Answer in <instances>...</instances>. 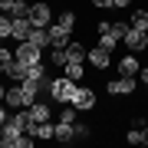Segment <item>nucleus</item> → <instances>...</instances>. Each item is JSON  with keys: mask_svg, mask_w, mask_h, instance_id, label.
<instances>
[{"mask_svg": "<svg viewBox=\"0 0 148 148\" xmlns=\"http://www.w3.org/2000/svg\"><path fill=\"white\" fill-rule=\"evenodd\" d=\"M30 23L33 27H49L53 23V10H49V3H30Z\"/></svg>", "mask_w": 148, "mask_h": 148, "instance_id": "4", "label": "nucleus"}, {"mask_svg": "<svg viewBox=\"0 0 148 148\" xmlns=\"http://www.w3.org/2000/svg\"><path fill=\"white\" fill-rule=\"evenodd\" d=\"M122 7H132V0H115V3H112V10H122Z\"/></svg>", "mask_w": 148, "mask_h": 148, "instance_id": "29", "label": "nucleus"}, {"mask_svg": "<svg viewBox=\"0 0 148 148\" xmlns=\"http://www.w3.org/2000/svg\"><path fill=\"white\" fill-rule=\"evenodd\" d=\"M106 89H109V95H128V92H135V76H119Z\"/></svg>", "mask_w": 148, "mask_h": 148, "instance_id": "10", "label": "nucleus"}, {"mask_svg": "<svg viewBox=\"0 0 148 148\" xmlns=\"http://www.w3.org/2000/svg\"><path fill=\"white\" fill-rule=\"evenodd\" d=\"M30 79H46V66H43V63H33L30 66Z\"/></svg>", "mask_w": 148, "mask_h": 148, "instance_id": "24", "label": "nucleus"}, {"mask_svg": "<svg viewBox=\"0 0 148 148\" xmlns=\"http://www.w3.org/2000/svg\"><path fill=\"white\" fill-rule=\"evenodd\" d=\"M112 33H115L119 40H125V33H128V23H122V20H119V23H112Z\"/></svg>", "mask_w": 148, "mask_h": 148, "instance_id": "26", "label": "nucleus"}, {"mask_svg": "<svg viewBox=\"0 0 148 148\" xmlns=\"http://www.w3.org/2000/svg\"><path fill=\"white\" fill-rule=\"evenodd\" d=\"M30 43H36L40 49L49 46V30H46V27H33V30H30Z\"/></svg>", "mask_w": 148, "mask_h": 148, "instance_id": "15", "label": "nucleus"}, {"mask_svg": "<svg viewBox=\"0 0 148 148\" xmlns=\"http://www.w3.org/2000/svg\"><path fill=\"white\" fill-rule=\"evenodd\" d=\"M125 142H128V145H142V128H138V125H132V128L125 132Z\"/></svg>", "mask_w": 148, "mask_h": 148, "instance_id": "23", "label": "nucleus"}, {"mask_svg": "<svg viewBox=\"0 0 148 148\" xmlns=\"http://www.w3.org/2000/svg\"><path fill=\"white\" fill-rule=\"evenodd\" d=\"M53 138H56V142H63V145L76 142V132H73V122H56V132H53Z\"/></svg>", "mask_w": 148, "mask_h": 148, "instance_id": "12", "label": "nucleus"}, {"mask_svg": "<svg viewBox=\"0 0 148 148\" xmlns=\"http://www.w3.org/2000/svg\"><path fill=\"white\" fill-rule=\"evenodd\" d=\"M138 69H142V63H138L135 53H128V56L119 59V76H138Z\"/></svg>", "mask_w": 148, "mask_h": 148, "instance_id": "11", "label": "nucleus"}, {"mask_svg": "<svg viewBox=\"0 0 148 148\" xmlns=\"http://www.w3.org/2000/svg\"><path fill=\"white\" fill-rule=\"evenodd\" d=\"M13 40V16L10 13H0V43Z\"/></svg>", "mask_w": 148, "mask_h": 148, "instance_id": "16", "label": "nucleus"}, {"mask_svg": "<svg viewBox=\"0 0 148 148\" xmlns=\"http://www.w3.org/2000/svg\"><path fill=\"white\" fill-rule=\"evenodd\" d=\"M115 43H119V36H115L112 30H109V33H99V46H102V49H109V53H112V49H115Z\"/></svg>", "mask_w": 148, "mask_h": 148, "instance_id": "19", "label": "nucleus"}, {"mask_svg": "<svg viewBox=\"0 0 148 148\" xmlns=\"http://www.w3.org/2000/svg\"><path fill=\"white\" fill-rule=\"evenodd\" d=\"M73 132H76V142H82V138H89V135H92V128H89V125H82V122H73Z\"/></svg>", "mask_w": 148, "mask_h": 148, "instance_id": "22", "label": "nucleus"}, {"mask_svg": "<svg viewBox=\"0 0 148 148\" xmlns=\"http://www.w3.org/2000/svg\"><path fill=\"white\" fill-rule=\"evenodd\" d=\"M76 89H79V82H73L69 76H63V79H53V82H49V95H53V102H59V106L73 102Z\"/></svg>", "mask_w": 148, "mask_h": 148, "instance_id": "1", "label": "nucleus"}, {"mask_svg": "<svg viewBox=\"0 0 148 148\" xmlns=\"http://www.w3.org/2000/svg\"><path fill=\"white\" fill-rule=\"evenodd\" d=\"M86 59L92 63V69H109V66H112V53H109V49H102L99 43L89 49V56H86Z\"/></svg>", "mask_w": 148, "mask_h": 148, "instance_id": "7", "label": "nucleus"}, {"mask_svg": "<svg viewBox=\"0 0 148 148\" xmlns=\"http://www.w3.org/2000/svg\"><path fill=\"white\" fill-rule=\"evenodd\" d=\"M73 106H76V112H92V109H95V89L79 86L76 95H73Z\"/></svg>", "mask_w": 148, "mask_h": 148, "instance_id": "3", "label": "nucleus"}, {"mask_svg": "<svg viewBox=\"0 0 148 148\" xmlns=\"http://www.w3.org/2000/svg\"><path fill=\"white\" fill-rule=\"evenodd\" d=\"M56 23H59V27H66L69 33H73V27H76V13H73V10H63V13H59V20H56Z\"/></svg>", "mask_w": 148, "mask_h": 148, "instance_id": "21", "label": "nucleus"}, {"mask_svg": "<svg viewBox=\"0 0 148 148\" xmlns=\"http://www.w3.org/2000/svg\"><path fill=\"white\" fill-rule=\"evenodd\" d=\"M66 63H69V59H66V49H56V46H53V53H49V66L66 69Z\"/></svg>", "mask_w": 148, "mask_h": 148, "instance_id": "20", "label": "nucleus"}, {"mask_svg": "<svg viewBox=\"0 0 148 148\" xmlns=\"http://www.w3.org/2000/svg\"><path fill=\"white\" fill-rule=\"evenodd\" d=\"M66 76L73 82H82V76H86V66L82 63H66Z\"/></svg>", "mask_w": 148, "mask_h": 148, "instance_id": "18", "label": "nucleus"}, {"mask_svg": "<svg viewBox=\"0 0 148 148\" xmlns=\"http://www.w3.org/2000/svg\"><path fill=\"white\" fill-rule=\"evenodd\" d=\"M3 76H7V79H13V82H23V79H27V76H30V66H27V63H20V59L13 56L10 63H7Z\"/></svg>", "mask_w": 148, "mask_h": 148, "instance_id": "9", "label": "nucleus"}, {"mask_svg": "<svg viewBox=\"0 0 148 148\" xmlns=\"http://www.w3.org/2000/svg\"><path fill=\"white\" fill-rule=\"evenodd\" d=\"M49 46H56V49H66L69 46V43H73V40H69V30L66 27H59V23H49Z\"/></svg>", "mask_w": 148, "mask_h": 148, "instance_id": "6", "label": "nucleus"}, {"mask_svg": "<svg viewBox=\"0 0 148 148\" xmlns=\"http://www.w3.org/2000/svg\"><path fill=\"white\" fill-rule=\"evenodd\" d=\"M142 145H148V125L142 128Z\"/></svg>", "mask_w": 148, "mask_h": 148, "instance_id": "31", "label": "nucleus"}, {"mask_svg": "<svg viewBox=\"0 0 148 148\" xmlns=\"http://www.w3.org/2000/svg\"><path fill=\"white\" fill-rule=\"evenodd\" d=\"M30 30H33V23L23 16V20H13V40L16 43H23V40H30Z\"/></svg>", "mask_w": 148, "mask_h": 148, "instance_id": "14", "label": "nucleus"}, {"mask_svg": "<svg viewBox=\"0 0 148 148\" xmlns=\"http://www.w3.org/2000/svg\"><path fill=\"white\" fill-rule=\"evenodd\" d=\"M7 115H10V106H7V102H0V125L7 122Z\"/></svg>", "mask_w": 148, "mask_h": 148, "instance_id": "28", "label": "nucleus"}, {"mask_svg": "<svg viewBox=\"0 0 148 148\" xmlns=\"http://www.w3.org/2000/svg\"><path fill=\"white\" fill-rule=\"evenodd\" d=\"M0 132H3V125H0Z\"/></svg>", "mask_w": 148, "mask_h": 148, "instance_id": "32", "label": "nucleus"}, {"mask_svg": "<svg viewBox=\"0 0 148 148\" xmlns=\"http://www.w3.org/2000/svg\"><path fill=\"white\" fill-rule=\"evenodd\" d=\"M13 56L20 59V63H27V66H33V63H43V49L36 46V43H30V40H23V43H16V49H13Z\"/></svg>", "mask_w": 148, "mask_h": 148, "instance_id": "2", "label": "nucleus"}, {"mask_svg": "<svg viewBox=\"0 0 148 148\" xmlns=\"http://www.w3.org/2000/svg\"><path fill=\"white\" fill-rule=\"evenodd\" d=\"M3 102H7L10 109H27V95H23V86H20V82H16V86H7Z\"/></svg>", "mask_w": 148, "mask_h": 148, "instance_id": "8", "label": "nucleus"}, {"mask_svg": "<svg viewBox=\"0 0 148 148\" xmlns=\"http://www.w3.org/2000/svg\"><path fill=\"white\" fill-rule=\"evenodd\" d=\"M10 59H13V53H10V49L3 46V43H0V73L7 69V63H10Z\"/></svg>", "mask_w": 148, "mask_h": 148, "instance_id": "25", "label": "nucleus"}, {"mask_svg": "<svg viewBox=\"0 0 148 148\" xmlns=\"http://www.w3.org/2000/svg\"><path fill=\"white\" fill-rule=\"evenodd\" d=\"M138 76H142V86L148 89V66H145V69H138Z\"/></svg>", "mask_w": 148, "mask_h": 148, "instance_id": "30", "label": "nucleus"}, {"mask_svg": "<svg viewBox=\"0 0 148 148\" xmlns=\"http://www.w3.org/2000/svg\"><path fill=\"white\" fill-rule=\"evenodd\" d=\"M128 27H135V30H145V33H148V10H135V13H132V20H128Z\"/></svg>", "mask_w": 148, "mask_h": 148, "instance_id": "17", "label": "nucleus"}, {"mask_svg": "<svg viewBox=\"0 0 148 148\" xmlns=\"http://www.w3.org/2000/svg\"><path fill=\"white\" fill-rule=\"evenodd\" d=\"M86 56H89V49H86L82 46V43H69V46H66V59H69V63H86Z\"/></svg>", "mask_w": 148, "mask_h": 148, "instance_id": "13", "label": "nucleus"}, {"mask_svg": "<svg viewBox=\"0 0 148 148\" xmlns=\"http://www.w3.org/2000/svg\"><path fill=\"white\" fill-rule=\"evenodd\" d=\"M112 3L115 0H92V7H99V10H112Z\"/></svg>", "mask_w": 148, "mask_h": 148, "instance_id": "27", "label": "nucleus"}, {"mask_svg": "<svg viewBox=\"0 0 148 148\" xmlns=\"http://www.w3.org/2000/svg\"><path fill=\"white\" fill-rule=\"evenodd\" d=\"M122 43L128 46V53H142V49H148V33L128 27V33H125V40H122Z\"/></svg>", "mask_w": 148, "mask_h": 148, "instance_id": "5", "label": "nucleus"}]
</instances>
